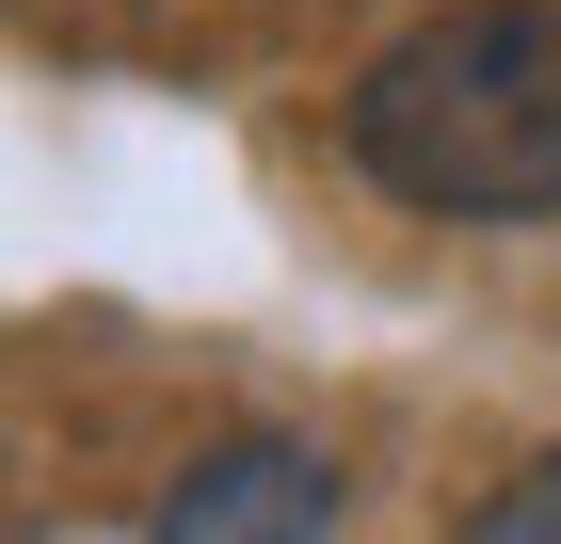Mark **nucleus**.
I'll list each match as a JSON object with an SVG mask.
<instances>
[{
    "instance_id": "nucleus-1",
    "label": "nucleus",
    "mask_w": 561,
    "mask_h": 544,
    "mask_svg": "<svg viewBox=\"0 0 561 544\" xmlns=\"http://www.w3.org/2000/svg\"><path fill=\"white\" fill-rule=\"evenodd\" d=\"M353 161L386 176L401 209L449 224H546L561 209V0H466L401 33L353 81Z\"/></svg>"
},
{
    "instance_id": "nucleus-2",
    "label": "nucleus",
    "mask_w": 561,
    "mask_h": 544,
    "mask_svg": "<svg viewBox=\"0 0 561 544\" xmlns=\"http://www.w3.org/2000/svg\"><path fill=\"white\" fill-rule=\"evenodd\" d=\"M337 464L321 449H273V432H241V449H209V464H176V497H161V529L176 544H241V529H273V544H305V529H337Z\"/></svg>"
},
{
    "instance_id": "nucleus-3",
    "label": "nucleus",
    "mask_w": 561,
    "mask_h": 544,
    "mask_svg": "<svg viewBox=\"0 0 561 544\" xmlns=\"http://www.w3.org/2000/svg\"><path fill=\"white\" fill-rule=\"evenodd\" d=\"M466 529H481V544H561V449H546V464H529L514 497H481V512H466Z\"/></svg>"
}]
</instances>
